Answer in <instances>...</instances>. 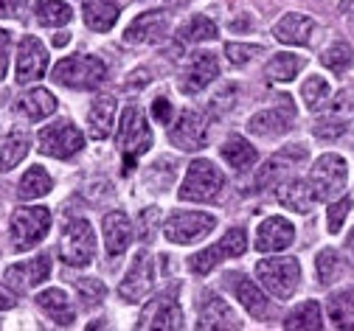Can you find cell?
<instances>
[{"label":"cell","mask_w":354,"mask_h":331,"mask_svg":"<svg viewBox=\"0 0 354 331\" xmlns=\"http://www.w3.org/2000/svg\"><path fill=\"white\" fill-rule=\"evenodd\" d=\"M160 208H144L138 214V222H136V233H138V239L141 242H152L155 236H158V227H160Z\"/></svg>","instance_id":"b9f144b4"},{"label":"cell","mask_w":354,"mask_h":331,"mask_svg":"<svg viewBox=\"0 0 354 331\" xmlns=\"http://www.w3.org/2000/svg\"><path fill=\"white\" fill-rule=\"evenodd\" d=\"M104 79H107V68L99 57L73 54V57H65L54 68V82L62 87H73V90H93Z\"/></svg>","instance_id":"3957f363"},{"label":"cell","mask_w":354,"mask_h":331,"mask_svg":"<svg viewBox=\"0 0 354 331\" xmlns=\"http://www.w3.org/2000/svg\"><path fill=\"white\" fill-rule=\"evenodd\" d=\"M313 31H315V20L306 17V15H298V12L284 15L273 28L276 39L284 42V45H306L309 37H313Z\"/></svg>","instance_id":"cb8c5ba5"},{"label":"cell","mask_w":354,"mask_h":331,"mask_svg":"<svg viewBox=\"0 0 354 331\" xmlns=\"http://www.w3.org/2000/svg\"><path fill=\"white\" fill-rule=\"evenodd\" d=\"M304 68H306V59L304 57H295V54H273L270 62H268V68H264V73H268L270 82L284 84V82H292Z\"/></svg>","instance_id":"836d02e7"},{"label":"cell","mask_w":354,"mask_h":331,"mask_svg":"<svg viewBox=\"0 0 354 331\" xmlns=\"http://www.w3.org/2000/svg\"><path fill=\"white\" fill-rule=\"evenodd\" d=\"M216 227V219L211 214H197V211H180L166 219V239L171 245H194Z\"/></svg>","instance_id":"9c48e42d"},{"label":"cell","mask_w":354,"mask_h":331,"mask_svg":"<svg viewBox=\"0 0 354 331\" xmlns=\"http://www.w3.org/2000/svg\"><path fill=\"white\" fill-rule=\"evenodd\" d=\"M284 328H290V331H318V328H324L321 306H318L315 301H304V303H298V306L287 314Z\"/></svg>","instance_id":"f546056e"},{"label":"cell","mask_w":354,"mask_h":331,"mask_svg":"<svg viewBox=\"0 0 354 331\" xmlns=\"http://www.w3.org/2000/svg\"><path fill=\"white\" fill-rule=\"evenodd\" d=\"M51 188H54L51 174L42 169V166H31V169L23 174L20 185H17V197H20V200H39V197H46Z\"/></svg>","instance_id":"1f68e13d"},{"label":"cell","mask_w":354,"mask_h":331,"mask_svg":"<svg viewBox=\"0 0 354 331\" xmlns=\"http://www.w3.org/2000/svg\"><path fill=\"white\" fill-rule=\"evenodd\" d=\"M225 188V174L219 171L211 160H194L186 171V180L180 185V200L186 202H214L219 191Z\"/></svg>","instance_id":"277c9868"},{"label":"cell","mask_w":354,"mask_h":331,"mask_svg":"<svg viewBox=\"0 0 354 331\" xmlns=\"http://www.w3.org/2000/svg\"><path fill=\"white\" fill-rule=\"evenodd\" d=\"M197 312H200L197 328H231V331L242 328V320L231 312V306L208 290L197 295Z\"/></svg>","instance_id":"9a60e30c"},{"label":"cell","mask_w":354,"mask_h":331,"mask_svg":"<svg viewBox=\"0 0 354 331\" xmlns=\"http://www.w3.org/2000/svg\"><path fill=\"white\" fill-rule=\"evenodd\" d=\"M152 115H155L158 124H169L171 121V104L166 99H155L152 102Z\"/></svg>","instance_id":"681fc988"},{"label":"cell","mask_w":354,"mask_h":331,"mask_svg":"<svg viewBox=\"0 0 354 331\" xmlns=\"http://www.w3.org/2000/svg\"><path fill=\"white\" fill-rule=\"evenodd\" d=\"M326 309H329V317L340 328H348L354 323V290H343V292L332 295L329 303H326Z\"/></svg>","instance_id":"74e56055"},{"label":"cell","mask_w":354,"mask_h":331,"mask_svg":"<svg viewBox=\"0 0 354 331\" xmlns=\"http://www.w3.org/2000/svg\"><path fill=\"white\" fill-rule=\"evenodd\" d=\"M113 124H115V99H110V96L96 99L91 104V110H87V126H91V138L93 140H104L113 132Z\"/></svg>","instance_id":"4316f807"},{"label":"cell","mask_w":354,"mask_h":331,"mask_svg":"<svg viewBox=\"0 0 354 331\" xmlns=\"http://www.w3.org/2000/svg\"><path fill=\"white\" fill-rule=\"evenodd\" d=\"M236 298H239V303L248 309L250 317H256V320H268V317H270V303H268L264 292L256 287L253 281L245 278V281L236 283Z\"/></svg>","instance_id":"d6a6232c"},{"label":"cell","mask_w":354,"mask_h":331,"mask_svg":"<svg viewBox=\"0 0 354 331\" xmlns=\"http://www.w3.org/2000/svg\"><path fill=\"white\" fill-rule=\"evenodd\" d=\"M346 272V264H343V256L332 247L321 250L318 258H315V275H318V283L321 287H332L337 278H343Z\"/></svg>","instance_id":"e575fe53"},{"label":"cell","mask_w":354,"mask_h":331,"mask_svg":"<svg viewBox=\"0 0 354 331\" xmlns=\"http://www.w3.org/2000/svg\"><path fill=\"white\" fill-rule=\"evenodd\" d=\"M118 12V0H84V26L104 34L115 26Z\"/></svg>","instance_id":"484cf974"},{"label":"cell","mask_w":354,"mask_h":331,"mask_svg":"<svg viewBox=\"0 0 354 331\" xmlns=\"http://www.w3.org/2000/svg\"><path fill=\"white\" fill-rule=\"evenodd\" d=\"M346 177H348V166L340 155H321L309 171V188H313V197L321 202H332L337 197H343L346 188Z\"/></svg>","instance_id":"5b68a950"},{"label":"cell","mask_w":354,"mask_h":331,"mask_svg":"<svg viewBox=\"0 0 354 331\" xmlns=\"http://www.w3.org/2000/svg\"><path fill=\"white\" fill-rule=\"evenodd\" d=\"M37 303H39V309L46 312L57 325H73V320H76V314H73V309H71V303H68V295L62 292V290H46L39 298H37Z\"/></svg>","instance_id":"f1b7e54d"},{"label":"cell","mask_w":354,"mask_h":331,"mask_svg":"<svg viewBox=\"0 0 354 331\" xmlns=\"http://www.w3.org/2000/svg\"><path fill=\"white\" fill-rule=\"evenodd\" d=\"M276 188H279L276 197H279V202L287 211H292V214H309V211H313L315 197H313V188H309V182H304L298 177H287Z\"/></svg>","instance_id":"603a6c76"},{"label":"cell","mask_w":354,"mask_h":331,"mask_svg":"<svg viewBox=\"0 0 354 331\" xmlns=\"http://www.w3.org/2000/svg\"><path fill=\"white\" fill-rule=\"evenodd\" d=\"M169 31V20L163 12H144L132 20L124 31V42L127 45H149V42H160Z\"/></svg>","instance_id":"d6986e66"},{"label":"cell","mask_w":354,"mask_h":331,"mask_svg":"<svg viewBox=\"0 0 354 331\" xmlns=\"http://www.w3.org/2000/svg\"><path fill=\"white\" fill-rule=\"evenodd\" d=\"M219 73V62L214 54L208 51H200V54H192L180 70V79H177V87H180V93H186V96H194V93H200L203 87H208Z\"/></svg>","instance_id":"4fadbf2b"},{"label":"cell","mask_w":354,"mask_h":331,"mask_svg":"<svg viewBox=\"0 0 354 331\" xmlns=\"http://www.w3.org/2000/svg\"><path fill=\"white\" fill-rule=\"evenodd\" d=\"M26 6H28V0H0V17L17 20V17H23Z\"/></svg>","instance_id":"c3c4849f"},{"label":"cell","mask_w":354,"mask_h":331,"mask_svg":"<svg viewBox=\"0 0 354 331\" xmlns=\"http://www.w3.org/2000/svg\"><path fill=\"white\" fill-rule=\"evenodd\" d=\"M295 126V107L287 96H279V104L276 107H268V110H259L250 121H248V129L259 138H279L284 132H290Z\"/></svg>","instance_id":"7c38bea8"},{"label":"cell","mask_w":354,"mask_h":331,"mask_svg":"<svg viewBox=\"0 0 354 331\" xmlns=\"http://www.w3.org/2000/svg\"><path fill=\"white\" fill-rule=\"evenodd\" d=\"M348 208H351V202H348L346 197H337V200H332V205H329V214H326V227H329V233H340V227H343V222H346V214H348Z\"/></svg>","instance_id":"bcb514c9"},{"label":"cell","mask_w":354,"mask_h":331,"mask_svg":"<svg viewBox=\"0 0 354 331\" xmlns=\"http://www.w3.org/2000/svg\"><path fill=\"white\" fill-rule=\"evenodd\" d=\"M132 222L124 211H113L104 216V245H107V253L110 258H118L121 253H127V247L132 245Z\"/></svg>","instance_id":"7402d4cb"},{"label":"cell","mask_w":354,"mask_h":331,"mask_svg":"<svg viewBox=\"0 0 354 331\" xmlns=\"http://www.w3.org/2000/svg\"><path fill=\"white\" fill-rule=\"evenodd\" d=\"M223 158H225V163H228L231 169L248 171V169H253V163H256V149L248 144V138L231 135L225 144H223Z\"/></svg>","instance_id":"4dcf8cb0"},{"label":"cell","mask_w":354,"mask_h":331,"mask_svg":"<svg viewBox=\"0 0 354 331\" xmlns=\"http://www.w3.org/2000/svg\"><path fill=\"white\" fill-rule=\"evenodd\" d=\"M48 68V51L37 37H23L20 39V51H17V82H34L46 73Z\"/></svg>","instance_id":"ac0fdd59"},{"label":"cell","mask_w":354,"mask_h":331,"mask_svg":"<svg viewBox=\"0 0 354 331\" xmlns=\"http://www.w3.org/2000/svg\"><path fill=\"white\" fill-rule=\"evenodd\" d=\"M205 138H208V124L194 110L180 113V118H177L169 126V140L180 152H197V149H203L205 146Z\"/></svg>","instance_id":"5bb4252c"},{"label":"cell","mask_w":354,"mask_h":331,"mask_svg":"<svg viewBox=\"0 0 354 331\" xmlns=\"http://www.w3.org/2000/svg\"><path fill=\"white\" fill-rule=\"evenodd\" d=\"M295 242V227L284 219V216H270L259 225L256 233V250L261 253H279L287 250Z\"/></svg>","instance_id":"ffe728a7"},{"label":"cell","mask_w":354,"mask_h":331,"mask_svg":"<svg viewBox=\"0 0 354 331\" xmlns=\"http://www.w3.org/2000/svg\"><path fill=\"white\" fill-rule=\"evenodd\" d=\"M301 99L306 102V110L318 113V110H324V107L329 104L332 87H329V82H326L324 76H309V79L301 84Z\"/></svg>","instance_id":"d590c367"},{"label":"cell","mask_w":354,"mask_h":331,"mask_svg":"<svg viewBox=\"0 0 354 331\" xmlns=\"http://www.w3.org/2000/svg\"><path fill=\"white\" fill-rule=\"evenodd\" d=\"M321 62L324 68H329L332 73H346L351 65H354V51L348 42H332L329 48L321 54Z\"/></svg>","instance_id":"f35d334b"},{"label":"cell","mask_w":354,"mask_h":331,"mask_svg":"<svg viewBox=\"0 0 354 331\" xmlns=\"http://www.w3.org/2000/svg\"><path fill=\"white\" fill-rule=\"evenodd\" d=\"M31 138L23 129H12L6 138H0V171H12L28 155Z\"/></svg>","instance_id":"83f0119b"},{"label":"cell","mask_w":354,"mask_h":331,"mask_svg":"<svg viewBox=\"0 0 354 331\" xmlns=\"http://www.w3.org/2000/svg\"><path fill=\"white\" fill-rule=\"evenodd\" d=\"M177 39H180V42H208V39H216V26H214V20L197 15L180 31H177Z\"/></svg>","instance_id":"ab89813d"},{"label":"cell","mask_w":354,"mask_h":331,"mask_svg":"<svg viewBox=\"0 0 354 331\" xmlns=\"http://www.w3.org/2000/svg\"><path fill=\"white\" fill-rule=\"evenodd\" d=\"M51 275V258L48 256H37L31 261H23V264H12L6 272H3V283L15 292H26V290H34L39 287L42 281Z\"/></svg>","instance_id":"2e32d148"},{"label":"cell","mask_w":354,"mask_h":331,"mask_svg":"<svg viewBox=\"0 0 354 331\" xmlns=\"http://www.w3.org/2000/svg\"><path fill=\"white\" fill-rule=\"evenodd\" d=\"M34 17L42 26H65V23H71L73 9L68 3H62V0H37Z\"/></svg>","instance_id":"8d00e7d4"},{"label":"cell","mask_w":354,"mask_h":331,"mask_svg":"<svg viewBox=\"0 0 354 331\" xmlns=\"http://www.w3.org/2000/svg\"><path fill=\"white\" fill-rule=\"evenodd\" d=\"M304 158H306V149H304V146H287V149H281L276 158H270L268 163L259 169V174H256V188H276L279 182L287 180L292 163H295V160H304Z\"/></svg>","instance_id":"44dd1931"},{"label":"cell","mask_w":354,"mask_h":331,"mask_svg":"<svg viewBox=\"0 0 354 331\" xmlns=\"http://www.w3.org/2000/svg\"><path fill=\"white\" fill-rule=\"evenodd\" d=\"M346 121L343 118H335V115H326V118H318L313 124V135L321 138V140H337L343 132H346Z\"/></svg>","instance_id":"ee69618b"},{"label":"cell","mask_w":354,"mask_h":331,"mask_svg":"<svg viewBox=\"0 0 354 331\" xmlns=\"http://www.w3.org/2000/svg\"><path fill=\"white\" fill-rule=\"evenodd\" d=\"M256 278L261 281V287L268 290L273 298H292L301 281V264L295 258H261L256 264Z\"/></svg>","instance_id":"8992f818"},{"label":"cell","mask_w":354,"mask_h":331,"mask_svg":"<svg viewBox=\"0 0 354 331\" xmlns=\"http://www.w3.org/2000/svg\"><path fill=\"white\" fill-rule=\"evenodd\" d=\"M152 287H155V261L147 250H141L136 253V261H132L129 272L118 283V298L127 303H138L152 292Z\"/></svg>","instance_id":"8fae6325"},{"label":"cell","mask_w":354,"mask_h":331,"mask_svg":"<svg viewBox=\"0 0 354 331\" xmlns=\"http://www.w3.org/2000/svg\"><path fill=\"white\" fill-rule=\"evenodd\" d=\"M245 250H248V233H245L242 227H234V230H228L214 247H208V250H203V253H194V256L189 258V269L197 272V275H205V272H211L223 258H236V256H242Z\"/></svg>","instance_id":"30bf717a"},{"label":"cell","mask_w":354,"mask_h":331,"mask_svg":"<svg viewBox=\"0 0 354 331\" xmlns=\"http://www.w3.org/2000/svg\"><path fill=\"white\" fill-rule=\"evenodd\" d=\"M348 250H354V230H351V236H348Z\"/></svg>","instance_id":"816d5d0a"},{"label":"cell","mask_w":354,"mask_h":331,"mask_svg":"<svg viewBox=\"0 0 354 331\" xmlns=\"http://www.w3.org/2000/svg\"><path fill=\"white\" fill-rule=\"evenodd\" d=\"M96 256V233H93V225L82 219V216H73V219H65V227H62V242H59V258L68 264V267H84L91 264Z\"/></svg>","instance_id":"7a4b0ae2"},{"label":"cell","mask_w":354,"mask_h":331,"mask_svg":"<svg viewBox=\"0 0 354 331\" xmlns=\"http://www.w3.org/2000/svg\"><path fill=\"white\" fill-rule=\"evenodd\" d=\"M329 115L343 118V121L354 118V87H346V90L337 93L335 99H329Z\"/></svg>","instance_id":"7bdbcfd3"},{"label":"cell","mask_w":354,"mask_h":331,"mask_svg":"<svg viewBox=\"0 0 354 331\" xmlns=\"http://www.w3.org/2000/svg\"><path fill=\"white\" fill-rule=\"evenodd\" d=\"M76 292L82 298V303L91 309V306H99L107 295V287L99 281V278H76Z\"/></svg>","instance_id":"60d3db41"},{"label":"cell","mask_w":354,"mask_h":331,"mask_svg":"<svg viewBox=\"0 0 354 331\" xmlns=\"http://www.w3.org/2000/svg\"><path fill=\"white\" fill-rule=\"evenodd\" d=\"M348 328H354V323H351V325H348Z\"/></svg>","instance_id":"f5cc1de1"},{"label":"cell","mask_w":354,"mask_h":331,"mask_svg":"<svg viewBox=\"0 0 354 331\" xmlns=\"http://www.w3.org/2000/svg\"><path fill=\"white\" fill-rule=\"evenodd\" d=\"M9 57H12V34L0 28V79H6Z\"/></svg>","instance_id":"7dc6e473"},{"label":"cell","mask_w":354,"mask_h":331,"mask_svg":"<svg viewBox=\"0 0 354 331\" xmlns=\"http://www.w3.org/2000/svg\"><path fill=\"white\" fill-rule=\"evenodd\" d=\"M37 140H39V152L57 160H68L84 149V135L71 121H54L42 126Z\"/></svg>","instance_id":"52a82bcc"},{"label":"cell","mask_w":354,"mask_h":331,"mask_svg":"<svg viewBox=\"0 0 354 331\" xmlns=\"http://www.w3.org/2000/svg\"><path fill=\"white\" fill-rule=\"evenodd\" d=\"M15 303H17V301H15V295H12V292H6L3 287H0V309L6 312V309H12Z\"/></svg>","instance_id":"f907efd6"},{"label":"cell","mask_w":354,"mask_h":331,"mask_svg":"<svg viewBox=\"0 0 354 331\" xmlns=\"http://www.w3.org/2000/svg\"><path fill=\"white\" fill-rule=\"evenodd\" d=\"M138 328H183V312L174 301V292H163L158 295L144 312H141V320H138Z\"/></svg>","instance_id":"e0dca14e"},{"label":"cell","mask_w":354,"mask_h":331,"mask_svg":"<svg viewBox=\"0 0 354 331\" xmlns=\"http://www.w3.org/2000/svg\"><path fill=\"white\" fill-rule=\"evenodd\" d=\"M259 54H261V45H248V42H228L225 45V57L231 65H245Z\"/></svg>","instance_id":"f6af8a7d"},{"label":"cell","mask_w":354,"mask_h":331,"mask_svg":"<svg viewBox=\"0 0 354 331\" xmlns=\"http://www.w3.org/2000/svg\"><path fill=\"white\" fill-rule=\"evenodd\" d=\"M115 140H118V149L124 152V174H129L136 160L141 155H147L152 146V132H149V124H147L144 110L138 104H129L124 110Z\"/></svg>","instance_id":"6da1fadb"},{"label":"cell","mask_w":354,"mask_h":331,"mask_svg":"<svg viewBox=\"0 0 354 331\" xmlns=\"http://www.w3.org/2000/svg\"><path fill=\"white\" fill-rule=\"evenodd\" d=\"M17 113L26 115L28 121H42L46 115H54V113H57L54 93H51V90H42V87L23 93V96L17 99Z\"/></svg>","instance_id":"d4e9b609"},{"label":"cell","mask_w":354,"mask_h":331,"mask_svg":"<svg viewBox=\"0 0 354 331\" xmlns=\"http://www.w3.org/2000/svg\"><path fill=\"white\" fill-rule=\"evenodd\" d=\"M51 227V211L48 208H17L12 214L9 230H12V245L17 250H31L42 242V236Z\"/></svg>","instance_id":"ba28073f"}]
</instances>
